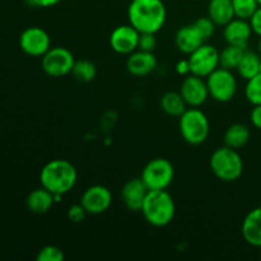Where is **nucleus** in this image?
Here are the masks:
<instances>
[{
  "mask_svg": "<svg viewBox=\"0 0 261 261\" xmlns=\"http://www.w3.org/2000/svg\"><path fill=\"white\" fill-rule=\"evenodd\" d=\"M244 48L227 45L223 50L219 51V66L228 70H236L244 56Z\"/></svg>",
  "mask_w": 261,
  "mask_h": 261,
  "instance_id": "nucleus-24",
  "label": "nucleus"
},
{
  "mask_svg": "<svg viewBox=\"0 0 261 261\" xmlns=\"http://www.w3.org/2000/svg\"><path fill=\"white\" fill-rule=\"evenodd\" d=\"M127 19L140 33H157L165 25L167 9L162 0H132Z\"/></svg>",
  "mask_w": 261,
  "mask_h": 261,
  "instance_id": "nucleus-1",
  "label": "nucleus"
},
{
  "mask_svg": "<svg viewBox=\"0 0 261 261\" xmlns=\"http://www.w3.org/2000/svg\"><path fill=\"white\" fill-rule=\"evenodd\" d=\"M178 129L182 139L190 145H200L211 132L209 119L199 107H188L178 117Z\"/></svg>",
  "mask_w": 261,
  "mask_h": 261,
  "instance_id": "nucleus-5",
  "label": "nucleus"
},
{
  "mask_svg": "<svg viewBox=\"0 0 261 261\" xmlns=\"http://www.w3.org/2000/svg\"><path fill=\"white\" fill-rule=\"evenodd\" d=\"M71 75L74 79L82 83H89L93 81L97 75V68L92 61L89 60H75V64L71 70Z\"/></svg>",
  "mask_w": 261,
  "mask_h": 261,
  "instance_id": "nucleus-25",
  "label": "nucleus"
},
{
  "mask_svg": "<svg viewBox=\"0 0 261 261\" xmlns=\"http://www.w3.org/2000/svg\"><path fill=\"white\" fill-rule=\"evenodd\" d=\"M180 94L188 107H200L208 101L209 91L205 78L189 74L180 86Z\"/></svg>",
  "mask_w": 261,
  "mask_h": 261,
  "instance_id": "nucleus-12",
  "label": "nucleus"
},
{
  "mask_svg": "<svg viewBox=\"0 0 261 261\" xmlns=\"http://www.w3.org/2000/svg\"><path fill=\"white\" fill-rule=\"evenodd\" d=\"M209 167L218 180L223 182H233L239 180L244 172V161L239 150L223 145L217 148L211 155Z\"/></svg>",
  "mask_w": 261,
  "mask_h": 261,
  "instance_id": "nucleus-4",
  "label": "nucleus"
},
{
  "mask_svg": "<svg viewBox=\"0 0 261 261\" xmlns=\"http://www.w3.org/2000/svg\"><path fill=\"white\" fill-rule=\"evenodd\" d=\"M252 33L254 32L249 20L241 18L234 17L223 27V38L227 45L237 46L244 50H247Z\"/></svg>",
  "mask_w": 261,
  "mask_h": 261,
  "instance_id": "nucleus-14",
  "label": "nucleus"
},
{
  "mask_svg": "<svg viewBox=\"0 0 261 261\" xmlns=\"http://www.w3.org/2000/svg\"><path fill=\"white\" fill-rule=\"evenodd\" d=\"M25 203H27V208L32 213L45 214L53 208L54 203H56V201L54 194L41 186L40 189H35L28 194Z\"/></svg>",
  "mask_w": 261,
  "mask_h": 261,
  "instance_id": "nucleus-19",
  "label": "nucleus"
},
{
  "mask_svg": "<svg viewBox=\"0 0 261 261\" xmlns=\"http://www.w3.org/2000/svg\"><path fill=\"white\" fill-rule=\"evenodd\" d=\"M140 32L132 24L117 25L110 35V46L120 55H130L138 50Z\"/></svg>",
  "mask_w": 261,
  "mask_h": 261,
  "instance_id": "nucleus-13",
  "label": "nucleus"
},
{
  "mask_svg": "<svg viewBox=\"0 0 261 261\" xmlns=\"http://www.w3.org/2000/svg\"><path fill=\"white\" fill-rule=\"evenodd\" d=\"M140 212L148 224L162 228L175 218V200L167 190H149Z\"/></svg>",
  "mask_w": 261,
  "mask_h": 261,
  "instance_id": "nucleus-3",
  "label": "nucleus"
},
{
  "mask_svg": "<svg viewBox=\"0 0 261 261\" xmlns=\"http://www.w3.org/2000/svg\"><path fill=\"white\" fill-rule=\"evenodd\" d=\"M257 3H259V4L261 5V0H257Z\"/></svg>",
  "mask_w": 261,
  "mask_h": 261,
  "instance_id": "nucleus-37",
  "label": "nucleus"
},
{
  "mask_svg": "<svg viewBox=\"0 0 261 261\" xmlns=\"http://www.w3.org/2000/svg\"><path fill=\"white\" fill-rule=\"evenodd\" d=\"M249 22L250 24H251L252 32L256 36H259V37H261V5H259V8L255 10V13L251 15Z\"/></svg>",
  "mask_w": 261,
  "mask_h": 261,
  "instance_id": "nucleus-32",
  "label": "nucleus"
},
{
  "mask_svg": "<svg viewBox=\"0 0 261 261\" xmlns=\"http://www.w3.org/2000/svg\"><path fill=\"white\" fill-rule=\"evenodd\" d=\"M36 259H37V261H64L65 255H64V251L60 247L47 245V246L42 247L38 251Z\"/></svg>",
  "mask_w": 261,
  "mask_h": 261,
  "instance_id": "nucleus-28",
  "label": "nucleus"
},
{
  "mask_svg": "<svg viewBox=\"0 0 261 261\" xmlns=\"http://www.w3.org/2000/svg\"><path fill=\"white\" fill-rule=\"evenodd\" d=\"M250 137H251V133H250L249 127L245 124L236 122V124H232L231 126H228V129L226 130L223 135V142L227 147L239 150L249 143Z\"/></svg>",
  "mask_w": 261,
  "mask_h": 261,
  "instance_id": "nucleus-21",
  "label": "nucleus"
},
{
  "mask_svg": "<svg viewBox=\"0 0 261 261\" xmlns=\"http://www.w3.org/2000/svg\"><path fill=\"white\" fill-rule=\"evenodd\" d=\"M237 73L245 81H249L261 71V56L254 51L245 50L244 56L237 66Z\"/></svg>",
  "mask_w": 261,
  "mask_h": 261,
  "instance_id": "nucleus-23",
  "label": "nucleus"
},
{
  "mask_svg": "<svg viewBox=\"0 0 261 261\" xmlns=\"http://www.w3.org/2000/svg\"><path fill=\"white\" fill-rule=\"evenodd\" d=\"M66 216H68L69 221L73 222V223H81V222H83L84 218H86L87 212L86 209L82 206V204L79 203V204H74V205L69 206Z\"/></svg>",
  "mask_w": 261,
  "mask_h": 261,
  "instance_id": "nucleus-31",
  "label": "nucleus"
},
{
  "mask_svg": "<svg viewBox=\"0 0 261 261\" xmlns=\"http://www.w3.org/2000/svg\"><path fill=\"white\" fill-rule=\"evenodd\" d=\"M208 17L216 25L224 27L234 18V10L231 0H209Z\"/></svg>",
  "mask_w": 261,
  "mask_h": 261,
  "instance_id": "nucleus-20",
  "label": "nucleus"
},
{
  "mask_svg": "<svg viewBox=\"0 0 261 261\" xmlns=\"http://www.w3.org/2000/svg\"><path fill=\"white\" fill-rule=\"evenodd\" d=\"M242 237L249 245L261 247V206L254 208L242 221Z\"/></svg>",
  "mask_w": 261,
  "mask_h": 261,
  "instance_id": "nucleus-17",
  "label": "nucleus"
},
{
  "mask_svg": "<svg viewBox=\"0 0 261 261\" xmlns=\"http://www.w3.org/2000/svg\"><path fill=\"white\" fill-rule=\"evenodd\" d=\"M74 64H75V59L71 51L61 46L51 47L41 60L43 71L53 78H60V76L70 74Z\"/></svg>",
  "mask_w": 261,
  "mask_h": 261,
  "instance_id": "nucleus-8",
  "label": "nucleus"
},
{
  "mask_svg": "<svg viewBox=\"0 0 261 261\" xmlns=\"http://www.w3.org/2000/svg\"><path fill=\"white\" fill-rule=\"evenodd\" d=\"M176 70L180 75H189L190 74V64H189L188 59L178 61L177 65H176Z\"/></svg>",
  "mask_w": 261,
  "mask_h": 261,
  "instance_id": "nucleus-35",
  "label": "nucleus"
},
{
  "mask_svg": "<svg viewBox=\"0 0 261 261\" xmlns=\"http://www.w3.org/2000/svg\"><path fill=\"white\" fill-rule=\"evenodd\" d=\"M81 204L87 214L98 216L109 211L112 204V194L109 188L103 185H93L86 189L81 198Z\"/></svg>",
  "mask_w": 261,
  "mask_h": 261,
  "instance_id": "nucleus-11",
  "label": "nucleus"
},
{
  "mask_svg": "<svg viewBox=\"0 0 261 261\" xmlns=\"http://www.w3.org/2000/svg\"><path fill=\"white\" fill-rule=\"evenodd\" d=\"M148 191L149 189L147 188L142 177L132 178V180L126 181L121 189L122 203L129 211L140 212Z\"/></svg>",
  "mask_w": 261,
  "mask_h": 261,
  "instance_id": "nucleus-15",
  "label": "nucleus"
},
{
  "mask_svg": "<svg viewBox=\"0 0 261 261\" xmlns=\"http://www.w3.org/2000/svg\"><path fill=\"white\" fill-rule=\"evenodd\" d=\"M256 50H257V54L261 56V37H259V41H257L256 43Z\"/></svg>",
  "mask_w": 261,
  "mask_h": 261,
  "instance_id": "nucleus-36",
  "label": "nucleus"
},
{
  "mask_svg": "<svg viewBox=\"0 0 261 261\" xmlns=\"http://www.w3.org/2000/svg\"><path fill=\"white\" fill-rule=\"evenodd\" d=\"M208 86L209 97L221 103L232 101L237 93V78L233 70H228L219 66L205 78Z\"/></svg>",
  "mask_w": 261,
  "mask_h": 261,
  "instance_id": "nucleus-6",
  "label": "nucleus"
},
{
  "mask_svg": "<svg viewBox=\"0 0 261 261\" xmlns=\"http://www.w3.org/2000/svg\"><path fill=\"white\" fill-rule=\"evenodd\" d=\"M160 105L162 111L172 117H180L188 109V105L184 101L180 92H166L161 97Z\"/></svg>",
  "mask_w": 261,
  "mask_h": 261,
  "instance_id": "nucleus-22",
  "label": "nucleus"
},
{
  "mask_svg": "<svg viewBox=\"0 0 261 261\" xmlns=\"http://www.w3.org/2000/svg\"><path fill=\"white\" fill-rule=\"evenodd\" d=\"M19 47L27 55L42 58L51 48V38L41 27H28L20 33Z\"/></svg>",
  "mask_w": 261,
  "mask_h": 261,
  "instance_id": "nucleus-10",
  "label": "nucleus"
},
{
  "mask_svg": "<svg viewBox=\"0 0 261 261\" xmlns=\"http://www.w3.org/2000/svg\"><path fill=\"white\" fill-rule=\"evenodd\" d=\"M140 177L149 190H167L175 177V168L170 161L158 157L144 166Z\"/></svg>",
  "mask_w": 261,
  "mask_h": 261,
  "instance_id": "nucleus-7",
  "label": "nucleus"
},
{
  "mask_svg": "<svg viewBox=\"0 0 261 261\" xmlns=\"http://www.w3.org/2000/svg\"><path fill=\"white\" fill-rule=\"evenodd\" d=\"M33 7L37 8H51L55 7L56 4L61 2V0H28Z\"/></svg>",
  "mask_w": 261,
  "mask_h": 261,
  "instance_id": "nucleus-34",
  "label": "nucleus"
},
{
  "mask_svg": "<svg viewBox=\"0 0 261 261\" xmlns=\"http://www.w3.org/2000/svg\"><path fill=\"white\" fill-rule=\"evenodd\" d=\"M204 42H205V41L203 40V37H201L200 33L198 32V30H196L194 24L182 25V27L176 32V47L178 48V51L185 54V55H190L193 51H195L196 48L200 47Z\"/></svg>",
  "mask_w": 261,
  "mask_h": 261,
  "instance_id": "nucleus-18",
  "label": "nucleus"
},
{
  "mask_svg": "<svg viewBox=\"0 0 261 261\" xmlns=\"http://www.w3.org/2000/svg\"><path fill=\"white\" fill-rule=\"evenodd\" d=\"M204 41L211 40L212 36L216 32V24L209 17H200L193 23Z\"/></svg>",
  "mask_w": 261,
  "mask_h": 261,
  "instance_id": "nucleus-29",
  "label": "nucleus"
},
{
  "mask_svg": "<svg viewBox=\"0 0 261 261\" xmlns=\"http://www.w3.org/2000/svg\"><path fill=\"white\" fill-rule=\"evenodd\" d=\"M190 74L206 78L219 68V51L213 45L204 42L200 47L189 55Z\"/></svg>",
  "mask_w": 261,
  "mask_h": 261,
  "instance_id": "nucleus-9",
  "label": "nucleus"
},
{
  "mask_svg": "<svg viewBox=\"0 0 261 261\" xmlns=\"http://www.w3.org/2000/svg\"><path fill=\"white\" fill-rule=\"evenodd\" d=\"M157 68V58L153 53L137 50L127 55L126 70L134 76H147Z\"/></svg>",
  "mask_w": 261,
  "mask_h": 261,
  "instance_id": "nucleus-16",
  "label": "nucleus"
},
{
  "mask_svg": "<svg viewBox=\"0 0 261 261\" xmlns=\"http://www.w3.org/2000/svg\"><path fill=\"white\" fill-rule=\"evenodd\" d=\"M155 47H157V37H155V33H140L138 50L153 53L155 50Z\"/></svg>",
  "mask_w": 261,
  "mask_h": 261,
  "instance_id": "nucleus-30",
  "label": "nucleus"
},
{
  "mask_svg": "<svg viewBox=\"0 0 261 261\" xmlns=\"http://www.w3.org/2000/svg\"><path fill=\"white\" fill-rule=\"evenodd\" d=\"M231 2L233 5L234 17L247 20L251 18L260 5L257 0H231Z\"/></svg>",
  "mask_w": 261,
  "mask_h": 261,
  "instance_id": "nucleus-27",
  "label": "nucleus"
},
{
  "mask_svg": "<svg viewBox=\"0 0 261 261\" xmlns=\"http://www.w3.org/2000/svg\"><path fill=\"white\" fill-rule=\"evenodd\" d=\"M245 96L252 106L261 105V71L246 81Z\"/></svg>",
  "mask_w": 261,
  "mask_h": 261,
  "instance_id": "nucleus-26",
  "label": "nucleus"
},
{
  "mask_svg": "<svg viewBox=\"0 0 261 261\" xmlns=\"http://www.w3.org/2000/svg\"><path fill=\"white\" fill-rule=\"evenodd\" d=\"M250 121L256 129L261 130V105L252 107L251 114H250Z\"/></svg>",
  "mask_w": 261,
  "mask_h": 261,
  "instance_id": "nucleus-33",
  "label": "nucleus"
},
{
  "mask_svg": "<svg viewBox=\"0 0 261 261\" xmlns=\"http://www.w3.org/2000/svg\"><path fill=\"white\" fill-rule=\"evenodd\" d=\"M78 180V172L73 163L66 160H53L46 163L40 172L42 188L54 195H65L73 190Z\"/></svg>",
  "mask_w": 261,
  "mask_h": 261,
  "instance_id": "nucleus-2",
  "label": "nucleus"
}]
</instances>
